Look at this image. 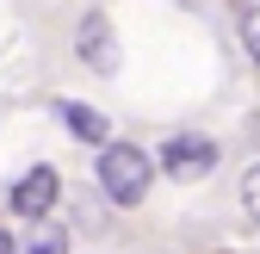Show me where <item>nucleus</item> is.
I'll return each instance as SVG.
<instances>
[{
	"instance_id": "nucleus-1",
	"label": "nucleus",
	"mask_w": 260,
	"mask_h": 254,
	"mask_svg": "<svg viewBox=\"0 0 260 254\" xmlns=\"http://www.w3.org/2000/svg\"><path fill=\"white\" fill-rule=\"evenodd\" d=\"M155 155H143L137 143H106L100 149V186H106V199L112 205H143L149 199V186H155Z\"/></svg>"
},
{
	"instance_id": "nucleus-2",
	"label": "nucleus",
	"mask_w": 260,
	"mask_h": 254,
	"mask_svg": "<svg viewBox=\"0 0 260 254\" xmlns=\"http://www.w3.org/2000/svg\"><path fill=\"white\" fill-rule=\"evenodd\" d=\"M161 174H174V180H205L217 168V143L211 137H192V131H174L168 143H161Z\"/></svg>"
},
{
	"instance_id": "nucleus-3",
	"label": "nucleus",
	"mask_w": 260,
	"mask_h": 254,
	"mask_svg": "<svg viewBox=\"0 0 260 254\" xmlns=\"http://www.w3.org/2000/svg\"><path fill=\"white\" fill-rule=\"evenodd\" d=\"M75 56L87 62L93 75H118V31H112V19H106V13H81Z\"/></svg>"
},
{
	"instance_id": "nucleus-4",
	"label": "nucleus",
	"mask_w": 260,
	"mask_h": 254,
	"mask_svg": "<svg viewBox=\"0 0 260 254\" xmlns=\"http://www.w3.org/2000/svg\"><path fill=\"white\" fill-rule=\"evenodd\" d=\"M56 193H62V180H56L50 168H31V174L13 180V211H19V217H50Z\"/></svg>"
},
{
	"instance_id": "nucleus-5",
	"label": "nucleus",
	"mask_w": 260,
	"mask_h": 254,
	"mask_svg": "<svg viewBox=\"0 0 260 254\" xmlns=\"http://www.w3.org/2000/svg\"><path fill=\"white\" fill-rule=\"evenodd\" d=\"M56 112H62V124H69V137H81V143H100V149L112 143V137H106V112H93V106H75V100H62Z\"/></svg>"
},
{
	"instance_id": "nucleus-6",
	"label": "nucleus",
	"mask_w": 260,
	"mask_h": 254,
	"mask_svg": "<svg viewBox=\"0 0 260 254\" xmlns=\"http://www.w3.org/2000/svg\"><path fill=\"white\" fill-rule=\"evenodd\" d=\"M25 254H69V236H62L50 217H31V242H25Z\"/></svg>"
},
{
	"instance_id": "nucleus-7",
	"label": "nucleus",
	"mask_w": 260,
	"mask_h": 254,
	"mask_svg": "<svg viewBox=\"0 0 260 254\" xmlns=\"http://www.w3.org/2000/svg\"><path fill=\"white\" fill-rule=\"evenodd\" d=\"M242 211H248V217H260V162L242 174Z\"/></svg>"
},
{
	"instance_id": "nucleus-8",
	"label": "nucleus",
	"mask_w": 260,
	"mask_h": 254,
	"mask_svg": "<svg viewBox=\"0 0 260 254\" xmlns=\"http://www.w3.org/2000/svg\"><path fill=\"white\" fill-rule=\"evenodd\" d=\"M242 44H248V56L260 62V7H254V13L242 19Z\"/></svg>"
},
{
	"instance_id": "nucleus-9",
	"label": "nucleus",
	"mask_w": 260,
	"mask_h": 254,
	"mask_svg": "<svg viewBox=\"0 0 260 254\" xmlns=\"http://www.w3.org/2000/svg\"><path fill=\"white\" fill-rule=\"evenodd\" d=\"M0 254H19V242H13V236H7V230H0Z\"/></svg>"
}]
</instances>
